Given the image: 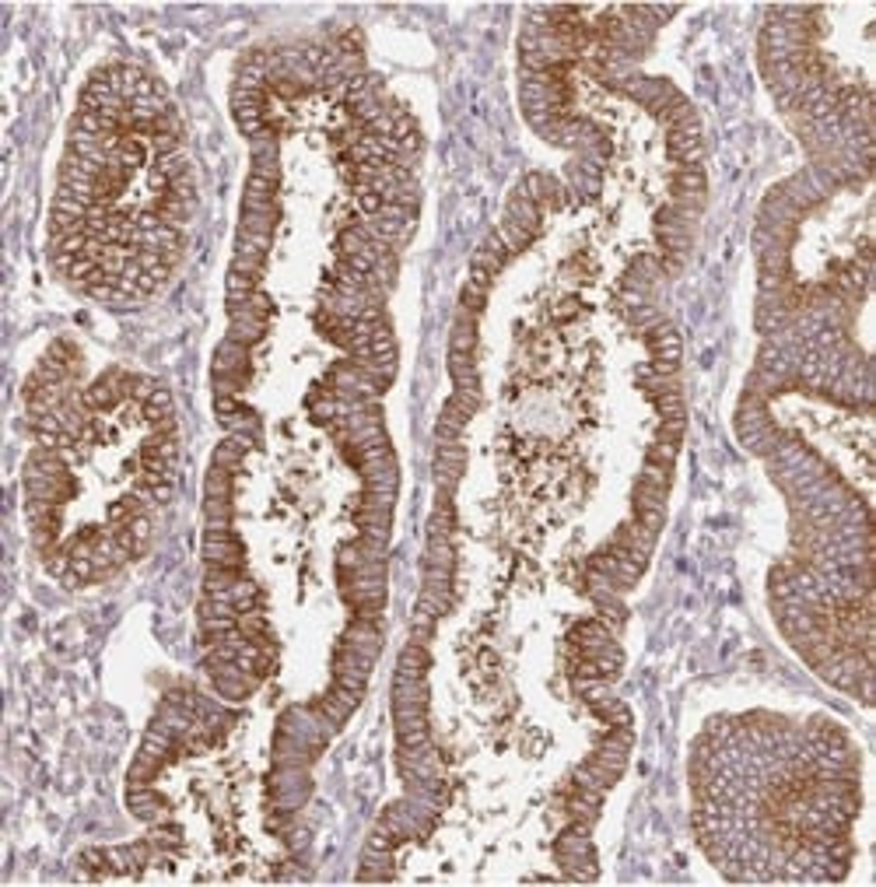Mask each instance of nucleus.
<instances>
[{"mask_svg": "<svg viewBox=\"0 0 876 887\" xmlns=\"http://www.w3.org/2000/svg\"><path fill=\"white\" fill-rule=\"evenodd\" d=\"M473 351H477V316L459 309L449 334V355H473Z\"/></svg>", "mask_w": 876, "mask_h": 887, "instance_id": "nucleus-1", "label": "nucleus"}]
</instances>
